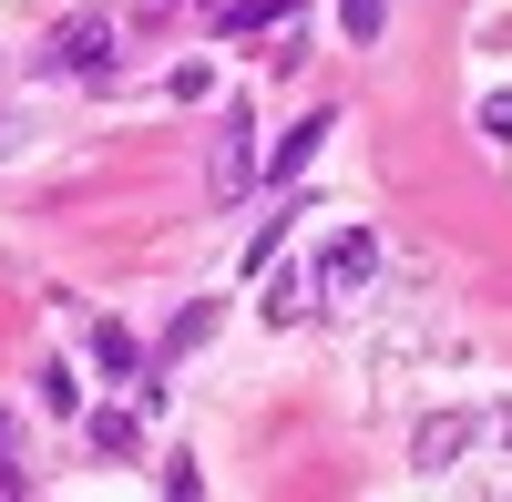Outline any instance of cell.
I'll return each instance as SVG.
<instances>
[{
  "label": "cell",
  "mask_w": 512,
  "mask_h": 502,
  "mask_svg": "<svg viewBox=\"0 0 512 502\" xmlns=\"http://www.w3.org/2000/svg\"><path fill=\"white\" fill-rule=\"evenodd\" d=\"M328 134H338V113H308V123H287V134H277V154H267V185H287V175H308Z\"/></svg>",
  "instance_id": "cell-4"
},
{
  "label": "cell",
  "mask_w": 512,
  "mask_h": 502,
  "mask_svg": "<svg viewBox=\"0 0 512 502\" xmlns=\"http://www.w3.org/2000/svg\"><path fill=\"white\" fill-rule=\"evenodd\" d=\"M134 441H144V431H134V410H93V451H103V462H123Z\"/></svg>",
  "instance_id": "cell-9"
},
{
  "label": "cell",
  "mask_w": 512,
  "mask_h": 502,
  "mask_svg": "<svg viewBox=\"0 0 512 502\" xmlns=\"http://www.w3.org/2000/svg\"><path fill=\"white\" fill-rule=\"evenodd\" d=\"M195 339H216V298H195V308H185L175 328H164V369H175V359H185Z\"/></svg>",
  "instance_id": "cell-5"
},
{
  "label": "cell",
  "mask_w": 512,
  "mask_h": 502,
  "mask_svg": "<svg viewBox=\"0 0 512 502\" xmlns=\"http://www.w3.org/2000/svg\"><path fill=\"white\" fill-rule=\"evenodd\" d=\"M338 31H349V41H359V52H369V41H379V31H390V0H338Z\"/></svg>",
  "instance_id": "cell-8"
},
{
  "label": "cell",
  "mask_w": 512,
  "mask_h": 502,
  "mask_svg": "<svg viewBox=\"0 0 512 502\" xmlns=\"http://www.w3.org/2000/svg\"><path fill=\"white\" fill-rule=\"evenodd\" d=\"M461 441H472V421H431V431H420V472H441Z\"/></svg>",
  "instance_id": "cell-10"
},
{
  "label": "cell",
  "mask_w": 512,
  "mask_h": 502,
  "mask_svg": "<svg viewBox=\"0 0 512 502\" xmlns=\"http://www.w3.org/2000/svg\"><path fill=\"white\" fill-rule=\"evenodd\" d=\"M93 359H103L113 380H123V369H134L144 349H134V328H123V318H93Z\"/></svg>",
  "instance_id": "cell-7"
},
{
  "label": "cell",
  "mask_w": 512,
  "mask_h": 502,
  "mask_svg": "<svg viewBox=\"0 0 512 502\" xmlns=\"http://www.w3.org/2000/svg\"><path fill=\"white\" fill-rule=\"evenodd\" d=\"M205 185H216V205H236V195L256 185V123H246V113L216 123V164H205Z\"/></svg>",
  "instance_id": "cell-2"
},
{
  "label": "cell",
  "mask_w": 512,
  "mask_h": 502,
  "mask_svg": "<svg viewBox=\"0 0 512 502\" xmlns=\"http://www.w3.org/2000/svg\"><path fill=\"white\" fill-rule=\"evenodd\" d=\"M482 134H492V144L512 154V93H482Z\"/></svg>",
  "instance_id": "cell-12"
},
{
  "label": "cell",
  "mask_w": 512,
  "mask_h": 502,
  "mask_svg": "<svg viewBox=\"0 0 512 502\" xmlns=\"http://www.w3.org/2000/svg\"><path fill=\"white\" fill-rule=\"evenodd\" d=\"M52 72H82V82H103V72H113V21H103V11L62 21V41H52Z\"/></svg>",
  "instance_id": "cell-3"
},
{
  "label": "cell",
  "mask_w": 512,
  "mask_h": 502,
  "mask_svg": "<svg viewBox=\"0 0 512 502\" xmlns=\"http://www.w3.org/2000/svg\"><path fill=\"white\" fill-rule=\"evenodd\" d=\"M308 308H318V287H308V277H267V318H277V328H297Z\"/></svg>",
  "instance_id": "cell-6"
},
{
  "label": "cell",
  "mask_w": 512,
  "mask_h": 502,
  "mask_svg": "<svg viewBox=\"0 0 512 502\" xmlns=\"http://www.w3.org/2000/svg\"><path fill=\"white\" fill-rule=\"evenodd\" d=\"M287 216H297V205H287ZM287 216H267V226H256V246H246V267H256V277L277 267V246H287Z\"/></svg>",
  "instance_id": "cell-11"
},
{
  "label": "cell",
  "mask_w": 512,
  "mask_h": 502,
  "mask_svg": "<svg viewBox=\"0 0 512 502\" xmlns=\"http://www.w3.org/2000/svg\"><path fill=\"white\" fill-rule=\"evenodd\" d=\"M369 277H379V236H369V226H338V236L318 246V277H308V287H318V298H359Z\"/></svg>",
  "instance_id": "cell-1"
},
{
  "label": "cell",
  "mask_w": 512,
  "mask_h": 502,
  "mask_svg": "<svg viewBox=\"0 0 512 502\" xmlns=\"http://www.w3.org/2000/svg\"><path fill=\"white\" fill-rule=\"evenodd\" d=\"M0 451H11V410H0Z\"/></svg>",
  "instance_id": "cell-13"
}]
</instances>
